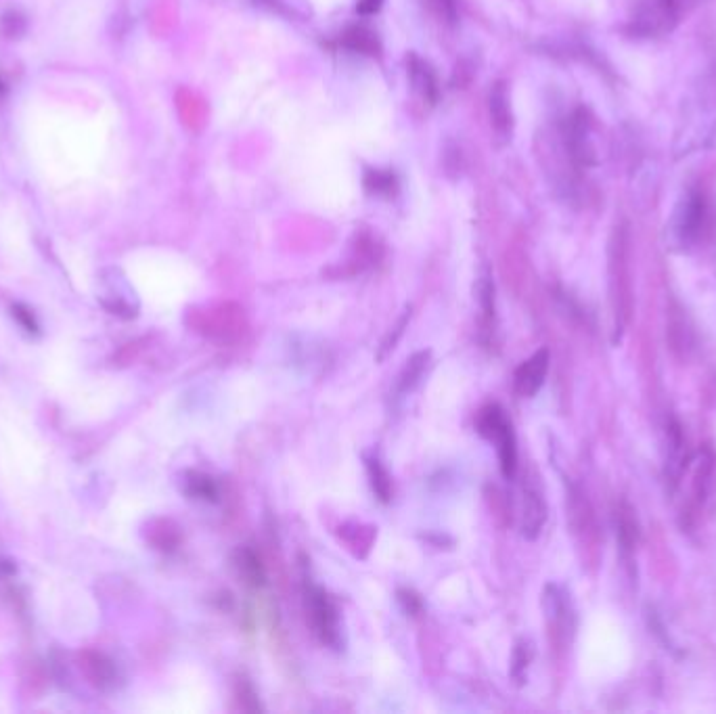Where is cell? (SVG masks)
Masks as SVG:
<instances>
[{
    "label": "cell",
    "mask_w": 716,
    "mask_h": 714,
    "mask_svg": "<svg viewBox=\"0 0 716 714\" xmlns=\"http://www.w3.org/2000/svg\"><path fill=\"white\" fill-rule=\"evenodd\" d=\"M365 465H367V474H369V482H371L375 497L382 503H388L392 499V480H390V474L386 472V467L377 457H365Z\"/></svg>",
    "instance_id": "603a6c76"
},
{
    "label": "cell",
    "mask_w": 716,
    "mask_h": 714,
    "mask_svg": "<svg viewBox=\"0 0 716 714\" xmlns=\"http://www.w3.org/2000/svg\"><path fill=\"white\" fill-rule=\"evenodd\" d=\"M549 371V350L541 348L534 352L528 361H524L516 373H513V388L522 398H532L539 394L545 384V377Z\"/></svg>",
    "instance_id": "ba28073f"
},
{
    "label": "cell",
    "mask_w": 716,
    "mask_h": 714,
    "mask_svg": "<svg viewBox=\"0 0 716 714\" xmlns=\"http://www.w3.org/2000/svg\"><path fill=\"white\" fill-rule=\"evenodd\" d=\"M187 325L216 344H235L248 333V317L235 302H220L208 308H193L187 312Z\"/></svg>",
    "instance_id": "3957f363"
},
{
    "label": "cell",
    "mask_w": 716,
    "mask_h": 714,
    "mask_svg": "<svg viewBox=\"0 0 716 714\" xmlns=\"http://www.w3.org/2000/svg\"><path fill=\"white\" fill-rule=\"evenodd\" d=\"M382 7H384V0H356L358 15H375Z\"/></svg>",
    "instance_id": "f546056e"
},
{
    "label": "cell",
    "mask_w": 716,
    "mask_h": 714,
    "mask_svg": "<svg viewBox=\"0 0 716 714\" xmlns=\"http://www.w3.org/2000/svg\"><path fill=\"white\" fill-rule=\"evenodd\" d=\"M233 568L243 580V585H248L250 589H262L266 585V568L254 549L239 547L233 553Z\"/></svg>",
    "instance_id": "5bb4252c"
},
{
    "label": "cell",
    "mask_w": 716,
    "mask_h": 714,
    "mask_svg": "<svg viewBox=\"0 0 716 714\" xmlns=\"http://www.w3.org/2000/svg\"><path fill=\"white\" fill-rule=\"evenodd\" d=\"M476 432L497 446L501 472L505 478H513L518 470V442L513 434L511 421L507 419L501 405L492 403L478 411L476 417Z\"/></svg>",
    "instance_id": "277c9868"
},
{
    "label": "cell",
    "mask_w": 716,
    "mask_h": 714,
    "mask_svg": "<svg viewBox=\"0 0 716 714\" xmlns=\"http://www.w3.org/2000/svg\"><path fill=\"white\" fill-rule=\"evenodd\" d=\"M428 363H430V350H421L411 356L398 377V392L400 394H409L411 390H415V386L421 382L425 369H428Z\"/></svg>",
    "instance_id": "44dd1931"
},
{
    "label": "cell",
    "mask_w": 716,
    "mask_h": 714,
    "mask_svg": "<svg viewBox=\"0 0 716 714\" xmlns=\"http://www.w3.org/2000/svg\"><path fill=\"white\" fill-rule=\"evenodd\" d=\"M365 191L377 197H392L398 191V178L392 170L384 168H369L363 178Z\"/></svg>",
    "instance_id": "7402d4cb"
},
{
    "label": "cell",
    "mask_w": 716,
    "mask_h": 714,
    "mask_svg": "<svg viewBox=\"0 0 716 714\" xmlns=\"http://www.w3.org/2000/svg\"><path fill=\"white\" fill-rule=\"evenodd\" d=\"M547 522V505L541 495V490L536 486L524 488V522H522V534L528 541H534L539 537L543 526Z\"/></svg>",
    "instance_id": "4fadbf2b"
},
{
    "label": "cell",
    "mask_w": 716,
    "mask_h": 714,
    "mask_svg": "<svg viewBox=\"0 0 716 714\" xmlns=\"http://www.w3.org/2000/svg\"><path fill=\"white\" fill-rule=\"evenodd\" d=\"M478 300L482 308V340L486 342L495 333V285L488 275L478 281Z\"/></svg>",
    "instance_id": "d6986e66"
},
{
    "label": "cell",
    "mask_w": 716,
    "mask_h": 714,
    "mask_svg": "<svg viewBox=\"0 0 716 714\" xmlns=\"http://www.w3.org/2000/svg\"><path fill=\"white\" fill-rule=\"evenodd\" d=\"M262 3H266L268 7L277 9L279 13H285L289 17H302L306 19L312 11H310V5L306 3V0H262Z\"/></svg>",
    "instance_id": "4316f807"
},
{
    "label": "cell",
    "mask_w": 716,
    "mask_h": 714,
    "mask_svg": "<svg viewBox=\"0 0 716 714\" xmlns=\"http://www.w3.org/2000/svg\"><path fill=\"white\" fill-rule=\"evenodd\" d=\"M78 668L82 677L86 679V683H91L93 687L107 691L114 689L120 675H118V666L114 664V660L107 658L101 652H93V650H84L78 654Z\"/></svg>",
    "instance_id": "9c48e42d"
},
{
    "label": "cell",
    "mask_w": 716,
    "mask_h": 714,
    "mask_svg": "<svg viewBox=\"0 0 716 714\" xmlns=\"http://www.w3.org/2000/svg\"><path fill=\"white\" fill-rule=\"evenodd\" d=\"M304 606L306 618L315 637L333 650H340L342 631H340V610L333 604V599L315 585H306L304 589Z\"/></svg>",
    "instance_id": "8992f818"
},
{
    "label": "cell",
    "mask_w": 716,
    "mask_h": 714,
    "mask_svg": "<svg viewBox=\"0 0 716 714\" xmlns=\"http://www.w3.org/2000/svg\"><path fill=\"white\" fill-rule=\"evenodd\" d=\"M562 143L572 168H593L599 164V153L593 141V118L585 107L574 109L562 124Z\"/></svg>",
    "instance_id": "5b68a950"
},
{
    "label": "cell",
    "mask_w": 716,
    "mask_h": 714,
    "mask_svg": "<svg viewBox=\"0 0 716 714\" xmlns=\"http://www.w3.org/2000/svg\"><path fill=\"white\" fill-rule=\"evenodd\" d=\"M145 539L149 541V545H153L155 549L160 551H176V547L181 545L183 541V534H181V528H178L172 520H166V518H158V520H151L145 528Z\"/></svg>",
    "instance_id": "9a60e30c"
},
{
    "label": "cell",
    "mask_w": 716,
    "mask_h": 714,
    "mask_svg": "<svg viewBox=\"0 0 716 714\" xmlns=\"http://www.w3.org/2000/svg\"><path fill=\"white\" fill-rule=\"evenodd\" d=\"M702 147H704V149H708V151H716V122L708 128Z\"/></svg>",
    "instance_id": "1f68e13d"
},
{
    "label": "cell",
    "mask_w": 716,
    "mask_h": 714,
    "mask_svg": "<svg viewBox=\"0 0 716 714\" xmlns=\"http://www.w3.org/2000/svg\"><path fill=\"white\" fill-rule=\"evenodd\" d=\"M15 315H17V319L24 321V325H26L30 331H34V329H36V323H34V319H32V315H30L28 310H24V308H15Z\"/></svg>",
    "instance_id": "d6a6232c"
},
{
    "label": "cell",
    "mask_w": 716,
    "mask_h": 714,
    "mask_svg": "<svg viewBox=\"0 0 716 714\" xmlns=\"http://www.w3.org/2000/svg\"><path fill=\"white\" fill-rule=\"evenodd\" d=\"M666 446H668V455H666V478L670 482H677V478L683 472V463H685V455H683V436H681V428L677 421H670L666 428Z\"/></svg>",
    "instance_id": "e0dca14e"
},
{
    "label": "cell",
    "mask_w": 716,
    "mask_h": 714,
    "mask_svg": "<svg viewBox=\"0 0 716 714\" xmlns=\"http://www.w3.org/2000/svg\"><path fill=\"white\" fill-rule=\"evenodd\" d=\"M432 9L446 21H453L457 19V0H430Z\"/></svg>",
    "instance_id": "f1b7e54d"
},
{
    "label": "cell",
    "mask_w": 716,
    "mask_h": 714,
    "mask_svg": "<svg viewBox=\"0 0 716 714\" xmlns=\"http://www.w3.org/2000/svg\"><path fill=\"white\" fill-rule=\"evenodd\" d=\"M696 3L698 0H633L626 17V34L643 40L668 36Z\"/></svg>",
    "instance_id": "7a4b0ae2"
},
{
    "label": "cell",
    "mask_w": 716,
    "mask_h": 714,
    "mask_svg": "<svg viewBox=\"0 0 716 714\" xmlns=\"http://www.w3.org/2000/svg\"><path fill=\"white\" fill-rule=\"evenodd\" d=\"M488 111H490V124L492 130L497 132L501 139H509L513 130V114H511V99L505 82H495L488 95Z\"/></svg>",
    "instance_id": "8fae6325"
},
{
    "label": "cell",
    "mask_w": 716,
    "mask_h": 714,
    "mask_svg": "<svg viewBox=\"0 0 716 714\" xmlns=\"http://www.w3.org/2000/svg\"><path fill=\"white\" fill-rule=\"evenodd\" d=\"M185 493L187 497L204 503H218L220 499V488L218 482L201 472H187L185 474Z\"/></svg>",
    "instance_id": "ac0fdd59"
},
{
    "label": "cell",
    "mask_w": 716,
    "mask_h": 714,
    "mask_svg": "<svg viewBox=\"0 0 716 714\" xmlns=\"http://www.w3.org/2000/svg\"><path fill=\"white\" fill-rule=\"evenodd\" d=\"M710 218L712 210L708 195L698 187L687 189L677 202L673 216L668 220V248L675 252H689L691 248H696L710 227Z\"/></svg>",
    "instance_id": "6da1fadb"
},
{
    "label": "cell",
    "mask_w": 716,
    "mask_h": 714,
    "mask_svg": "<svg viewBox=\"0 0 716 714\" xmlns=\"http://www.w3.org/2000/svg\"><path fill=\"white\" fill-rule=\"evenodd\" d=\"M407 72H409V82L413 93L428 105H436L440 99V84H438V76L434 72L432 65L421 59L419 55L411 53L407 57Z\"/></svg>",
    "instance_id": "30bf717a"
},
{
    "label": "cell",
    "mask_w": 716,
    "mask_h": 714,
    "mask_svg": "<svg viewBox=\"0 0 716 714\" xmlns=\"http://www.w3.org/2000/svg\"><path fill=\"white\" fill-rule=\"evenodd\" d=\"M340 44L344 49L352 53H361L375 57L382 53V42H379L377 34L365 26H350L340 34Z\"/></svg>",
    "instance_id": "2e32d148"
},
{
    "label": "cell",
    "mask_w": 716,
    "mask_h": 714,
    "mask_svg": "<svg viewBox=\"0 0 716 714\" xmlns=\"http://www.w3.org/2000/svg\"><path fill=\"white\" fill-rule=\"evenodd\" d=\"M543 610L557 633L572 631V606L566 591L557 585H547L543 593Z\"/></svg>",
    "instance_id": "7c38bea8"
},
{
    "label": "cell",
    "mask_w": 716,
    "mask_h": 714,
    "mask_svg": "<svg viewBox=\"0 0 716 714\" xmlns=\"http://www.w3.org/2000/svg\"><path fill=\"white\" fill-rule=\"evenodd\" d=\"M235 702H237L239 710H243V712H258V710H262L254 685H252L248 679H245V677H239V679L235 681Z\"/></svg>",
    "instance_id": "d4e9b609"
},
{
    "label": "cell",
    "mask_w": 716,
    "mask_h": 714,
    "mask_svg": "<svg viewBox=\"0 0 716 714\" xmlns=\"http://www.w3.org/2000/svg\"><path fill=\"white\" fill-rule=\"evenodd\" d=\"M409 321H411V308H407L405 312H402V315H400V319L396 321V325L388 331V336L384 338V342H382V346H379V352H377V361H384L386 359V356L396 348V344H398V340L402 338V333H405V329H407V325H409Z\"/></svg>",
    "instance_id": "484cf974"
},
{
    "label": "cell",
    "mask_w": 716,
    "mask_h": 714,
    "mask_svg": "<svg viewBox=\"0 0 716 714\" xmlns=\"http://www.w3.org/2000/svg\"><path fill=\"white\" fill-rule=\"evenodd\" d=\"M375 537H377V528H373V526H342L340 528V539L348 545L350 551H354L356 557H367Z\"/></svg>",
    "instance_id": "ffe728a7"
},
{
    "label": "cell",
    "mask_w": 716,
    "mask_h": 714,
    "mask_svg": "<svg viewBox=\"0 0 716 714\" xmlns=\"http://www.w3.org/2000/svg\"><path fill=\"white\" fill-rule=\"evenodd\" d=\"M5 21L13 26V30H7V34L11 32V36H17V34L24 32V19H21L19 15H13V13L5 15Z\"/></svg>",
    "instance_id": "4dcf8cb0"
},
{
    "label": "cell",
    "mask_w": 716,
    "mask_h": 714,
    "mask_svg": "<svg viewBox=\"0 0 716 714\" xmlns=\"http://www.w3.org/2000/svg\"><path fill=\"white\" fill-rule=\"evenodd\" d=\"M610 269H612V302H614V317H616V331L622 329L624 315H626V294H629V279H626V235L624 231H616L612 239V254H610Z\"/></svg>",
    "instance_id": "52a82bcc"
},
{
    "label": "cell",
    "mask_w": 716,
    "mask_h": 714,
    "mask_svg": "<svg viewBox=\"0 0 716 714\" xmlns=\"http://www.w3.org/2000/svg\"><path fill=\"white\" fill-rule=\"evenodd\" d=\"M532 656H534L532 645H530L528 641H524V639L518 641L516 647H513L511 677H513V681H516L518 685H522L524 679H526V671H528V666H530V662H532Z\"/></svg>",
    "instance_id": "cb8c5ba5"
},
{
    "label": "cell",
    "mask_w": 716,
    "mask_h": 714,
    "mask_svg": "<svg viewBox=\"0 0 716 714\" xmlns=\"http://www.w3.org/2000/svg\"><path fill=\"white\" fill-rule=\"evenodd\" d=\"M396 597H398L400 608L405 610L409 616L421 614L423 604H421V597H419L415 591H411V589H400V591L396 593Z\"/></svg>",
    "instance_id": "83f0119b"
}]
</instances>
